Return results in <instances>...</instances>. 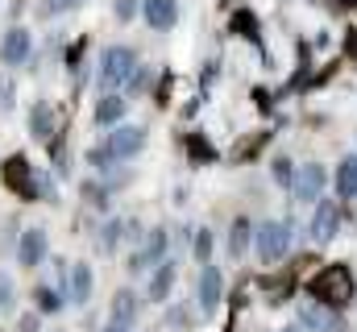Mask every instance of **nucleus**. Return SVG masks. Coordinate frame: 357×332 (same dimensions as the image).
<instances>
[{"instance_id": "1", "label": "nucleus", "mask_w": 357, "mask_h": 332, "mask_svg": "<svg viewBox=\"0 0 357 332\" xmlns=\"http://www.w3.org/2000/svg\"><path fill=\"white\" fill-rule=\"evenodd\" d=\"M307 291H312V299H316V303H328V308H345V303H349V299L357 295L354 270H349V266H341V262H333V266H324L320 274H312Z\"/></svg>"}, {"instance_id": "2", "label": "nucleus", "mask_w": 357, "mask_h": 332, "mask_svg": "<svg viewBox=\"0 0 357 332\" xmlns=\"http://www.w3.org/2000/svg\"><path fill=\"white\" fill-rule=\"evenodd\" d=\"M137 71V50L133 46H108L104 54H100V71H96V83H100V91H116V87H125V80Z\"/></svg>"}, {"instance_id": "3", "label": "nucleus", "mask_w": 357, "mask_h": 332, "mask_svg": "<svg viewBox=\"0 0 357 332\" xmlns=\"http://www.w3.org/2000/svg\"><path fill=\"white\" fill-rule=\"evenodd\" d=\"M250 253H258V262H266V266L282 262V257L291 253V225H287V220H262V225L254 229Z\"/></svg>"}, {"instance_id": "4", "label": "nucleus", "mask_w": 357, "mask_h": 332, "mask_svg": "<svg viewBox=\"0 0 357 332\" xmlns=\"http://www.w3.org/2000/svg\"><path fill=\"white\" fill-rule=\"evenodd\" d=\"M104 150H108L112 163H129V158H137L146 150V129L142 125H116V129H108Z\"/></svg>"}, {"instance_id": "5", "label": "nucleus", "mask_w": 357, "mask_h": 332, "mask_svg": "<svg viewBox=\"0 0 357 332\" xmlns=\"http://www.w3.org/2000/svg\"><path fill=\"white\" fill-rule=\"evenodd\" d=\"M167 249H171V241H167V229H150V233H146V241L133 249V257H129V270H133V274H142V270H154L158 262H167Z\"/></svg>"}, {"instance_id": "6", "label": "nucleus", "mask_w": 357, "mask_h": 332, "mask_svg": "<svg viewBox=\"0 0 357 332\" xmlns=\"http://www.w3.org/2000/svg\"><path fill=\"white\" fill-rule=\"evenodd\" d=\"M312 241L316 246H328L337 233H341V204L337 199H316L312 204Z\"/></svg>"}, {"instance_id": "7", "label": "nucleus", "mask_w": 357, "mask_h": 332, "mask_svg": "<svg viewBox=\"0 0 357 332\" xmlns=\"http://www.w3.org/2000/svg\"><path fill=\"white\" fill-rule=\"evenodd\" d=\"M324 183H328L324 163L299 166V170H295V199H299V204H316V199H324Z\"/></svg>"}, {"instance_id": "8", "label": "nucleus", "mask_w": 357, "mask_h": 332, "mask_svg": "<svg viewBox=\"0 0 357 332\" xmlns=\"http://www.w3.org/2000/svg\"><path fill=\"white\" fill-rule=\"evenodd\" d=\"M195 299H199V312H204V316H216V308H220V299H225V274H220L216 266H204V270H199Z\"/></svg>"}, {"instance_id": "9", "label": "nucleus", "mask_w": 357, "mask_h": 332, "mask_svg": "<svg viewBox=\"0 0 357 332\" xmlns=\"http://www.w3.org/2000/svg\"><path fill=\"white\" fill-rule=\"evenodd\" d=\"M29 54H33V38H29V29L13 25V29L4 33V42H0V63H4V67H25Z\"/></svg>"}, {"instance_id": "10", "label": "nucleus", "mask_w": 357, "mask_h": 332, "mask_svg": "<svg viewBox=\"0 0 357 332\" xmlns=\"http://www.w3.org/2000/svg\"><path fill=\"white\" fill-rule=\"evenodd\" d=\"M46 253H50V237H46V229H25V233H21V241H17V262H21L25 270L42 266Z\"/></svg>"}, {"instance_id": "11", "label": "nucleus", "mask_w": 357, "mask_h": 332, "mask_svg": "<svg viewBox=\"0 0 357 332\" xmlns=\"http://www.w3.org/2000/svg\"><path fill=\"white\" fill-rule=\"evenodd\" d=\"M125 112H129L125 96H116V91H104V96L96 100V108H91V121H96L100 129H116V125L125 121Z\"/></svg>"}, {"instance_id": "12", "label": "nucleus", "mask_w": 357, "mask_h": 332, "mask_svg": "<svg viewBox=\"0 0 357 332\" xmlns=\"http://www.w3.org/2000/svg\"><path fill=\"white\" fill-rule=\"evenodd\" d=\"M0 174H4V187H8V191H17V195H25V199H38V195H33V170H29V163H25L21 154H13Z\"/></svg>"}, {"instance_id": "13", "label": "nucleus", "mask_w": 357, "mask_h": 332, "mask_svg": "<svg viewBox=\"0 0 357 332\" xmlns=\"http://www.w3.org/2000/svg\"><path fill=\"white\" fill-rule=\"evenodd\" d=\"M142 17H146L150 29L167 33V29L178 25V0H142Z\"/></svg>"}, {"instance_id": "14", "label": "nucleus", "mask_w": 357, "mask_h": 332, "mask_svg": "<svg viewBox=\"0 0 357 332\" xmlns=\"http://www.w3.org/2000/svg\"><path fill=\"white\" fill-rule=\"evenodd\" d=\"M299 320L307 324L312 332H345V320L337 316V308H328V303H307L303 312H299Z\"/></svg>"}, {"instance_id": "15", "label": "nucleus", "mask_w": 357, "mask_h": 332, "mask_svg": "<svg viewBox=\"0 0 357 332\" xmlns=\"http://www.w3.org/2000/svg\"><path fill=\"white\" fill-rule=\"evenodd\" d=\"M137 312H142L137 291L121 287V291L112 295V316H108V324H125V329H133V324H137Z\"/></svg>"}, {"instance_id": "16", "label": "nucleus", "mask_w": 357, "mask_h": 332, "mask_svg": "<svg viewBox=\"0 0 357 332\" xmlns=\"http://www.w3.org/2000/svg\"><path fill=\"white\" fill-rule=\"evenodd\" d=\"M91 287H96L91 266H88V262H75V266H71V274H67V299L84 308V303L91 299Z\"/></svg>"}, {"instance_id": "17", "label": "nucleus", "mask_w": 357, "mask_h": 332, "mask_svg": "<svg viewBox=\"0 0 357 332\" xmlns=\"http://www.w3.org/2000/svg\"><path fill=\"white\" fill-rule=\"evenodd\" d=\"M175 278H178L175 262H171V257H167V262H158V266H154V274H150V291H146V295H150L154 303H167V299H171V291H175Z\"/></svg>"}, {"instance_id": "18", "label": "nucleus", "mask_w": 357, "mask_h": 332, "mask_svg": "<svg viewBox=\"0 0 357 332\" xmlns=\"http://www.w3.org/2000/svg\"><path fill=\"white\" fill-rule=\"evenodd\" d=\"M29 137H38V142H50L54 137V104L38 100L29 108Z\"/></svg>"}, {"instance_id": "19", "label": "nucleus", "mask_w": 357, "mask_h": 332, "mask_svg": "<svg viewBox=\"0 0 357 332\" xmlns=\"http://www.w3.org/2000/svg\"><path fill=\"white\" fill-rule=\"evenodd\" d=\"M254 246V225L250 216H233V229H229V257H245Z\"/></svg>"}, {"instance_id": "20", "label": "nucleus", "mask_w": 357, "mask_h": 332, "mask_svg": "<svg viewBox=\"0 0 357 332\" xmlns=\"http://www.w3.org/2000/svg\"><path fill=\"white\" fill-rule=\"evenodd\" d=\"M337 195L341 199H357V154L341 158V166H337Z\"/></svg>"}, {"instance_id": "21", "label": "nucleus", "mask_w": 357, "mask_h": 332, "mask_svg": "<svg viewBox=\"0 0 357 332\" xmlns=\"http://www.w3.org/2000/svg\"><path fill=\"white\" fill-rule=\"evenodd\" d=\"M121 237H125V220H121V216H112V220L104 225V233H100V249H104V253H112V249L121 246Z\"/></svg>"}, {"instance_id": "22", "label": "nucleus", "mask_w": 357, "mask_h": 332, "mask_svg": "<svg viewBox=\"0 0 357 332\" xmlns=\"http://www.w3.org/2000/svg\"><path fill=\"white\" fill-rule=\"evenodd\" d=\"M270 174H274V183H278V187H287V191L295 187V163H291L287 154H278V158H274V166H270Z\"/></svg>"}, {"instance_id": "23", "label": "nucleus", "mask_w": 357, "mask_h": 332, "mask_svg": "<svg viewBox=\"0 0 357 332\" xmlns=\"http://www.w3.org/2000/svg\"><path fill=\"white\" fill-rule=\"evenodd\" d=\"M187 154H191L195 163H216L212 142H208V137H199V133H191V137H187Z\"/></svg>"}, {"instance_id": "24", "label": "nucleus", "mask_w": 357, "mask_h": 332, "mask_svg": "<svg viewBox=\"0 0 357 332\" xmlns=\"http://www.w3.org/2000/svg\"><path fill=\"white\" fill-rule=\"evenodd\" d=\"M233 33H245L250 42H262V38H258V21H254V13H245V8L233 13Z\"/></svg>"}, {"instance_id": "25", "label": "nucleus", "mask_w": 357, "mask_h": 332, "mask_svg": "<svg viewBox=\"0 0 357 332\" xmlns=\"http://www.w3.org/2000/svg\"><path fill=\"white\" fill-rule=\"evenodd\" d=\"M33 303H38L42 312H59V308L67 303V295H63V291H50V287H38V291H33Z\"/></svg>"}, {"instance_id": "26", "label": "nucleus", "mask_w": 357, "mask_h": 332, "mask_svg": "<svg viewBox=\"0 0 357 332\" xmlns=\"http://www.w3.org/2000/svg\"><path fill=\"white\" fill-rule=\"evenodd\" d=\"M212 246H216V237H212V229H199V233H195V253H191V257L208 266V262H212Z\"/></svg>"}, {"instance_id": "27", "label": "nucleus", "mask_w": 357, "mask_h": 332, "mask_svg": "<svg viewBox=\"0 0 357 332\" xmlns=\"http://www.w3.org/2000/svg\"><path fill=\"white\" fill-rule=\"evenodd\" d=\"M142 91H150V71H146V67H137V71L125 80V96H142Z\"/></svg>"}, {"instance_id": "28", "label": "nucleus", "mask_w": 357, "mask_h": 332, "mask_svg": "<svg viewBox=\"0 0 357 332\" xmlns=\"http://www.w3.org/2000/svg\"><path fill=\"white\" fill-rule=\"evenodd\" d=\"M187 316H191V303H175V308L167 312V324H171V329H187V324H191Z\"/></svg>"}, {"instance_id": "29", "label": "nucleus", "mask_w": 357, "mask_h": 332, "mask_svg": "<svg viewBox=\"0 0 357 332\" xmlns=\"http://www.w3.org/2000/svg\"><path fill=\"white\" fill-rule=\"evenodd\" d=\"M142 8V0H116V21H133Z\"/></svg>"}, {"instance_id": "30", "label": "nucleus", "mask_w": 357, "mask_h": 332, "mask_svg": "<svg viewBox=\"0 0 357 332\" xmlns=\"http://www.w3.org/2000/svg\"><path fill=\"white\" fill-rule=\"evenodd\" d=\"M8 308H13V278L0 274V312H8Z\"/></svg>"}, {"instance_id": "31", "label": "nucleus", "mask_w": 357, "mask_h": 332, "mask_svg": "<svg viewBox=\"0 0 357 332\" xmlns=\"http://www.w3.org/2000/svg\"><path fill=\"white\" fill-rule=\"evenodd\" d=\"M13 100H17V91H13V83H8V80H0V108L8 112V108H13Z\"/></svg>"}, {"instance_id": "32", "label": "nucleus", "mask_w": 357, "mask_h": 332, "mask_svg": "<svg viewBox=\"0 0 357 332\" xmlns=\"http://www.w3.org/2000/svg\"><path fill=\"white\" fill-rule=\"evenodd\" d=\"M75 8V0H46V13H67Z\"/></svg>"}, {"instance_id": "33", "label": "nucleus", "mask_w": 357, "mask_h": 332, "mask_svg": "<svg viewBox=\"0 0 357 332\" xmlns=\"http://www.w3.org/2000/svg\"><path fill=\"white\" fill-rule=\"evenodd\" d=\"M17 332H38V316H21V324H17Z\"/></svg>"}, {"instance_id": "34", "label": "nucleus", "mask_w": 357, "mask_h": 332, "mask_svg": "<svg viewBox=\"0 0 357 332\" xmlns=\"http://www.w3.org/2000/svg\"><path fill=\"white\" fill-rule=\"evenodd\" d=\"M349 54L357 59V29H349Z\"/></svg>"}, {"instance_id": "35", "label": "nucleus", "mask_w": 357, "mask_h": 332, "mask_svg": "<svg viewBox=\"0 0 357 332\" xmlns=\"http://www.w3.org/2000/svg\"><path fill=\"white\" fill-rule=\"evenodd\" d=\"M104 332H133V329H125V324H108Z\"/></svg>"}, {"instance_id": "36", "label": "nucleus", "mask_w": 357, "mask_h": 332, "mask_svg": "<svg viewBox=\"0 0 357 332\" xmlns=\"http://www.w3.org/2000/svg\"><path fill=\"white\" fill-rule=\"evenodd\" d=\"M282 332H303V329H282Z\"/></svg>"}, {"instance_id": "37", "label": "nucleus", "mask_w": 357, "mask_h": 332, "mask_svg": "<svg viewBox=\"0 0 357 332\" xmlns=\"http://www.w3.org/2000/svg\"><path fill=\"white\" fill-rule=\"evenodd\" d=\"M75 4H84V0H75Z\"/></svg>"}, {"instance_id": "38", "label": "nucleus", "mask_w": 357, "mask_h": 332, "mask_svg": "<svg viewBox=\"0 0 357 332\" xmlns=\"http://www.w3.org/2000/svg\"><path fill=\"white\" fill-rule=\"evenodd\" d=\"M59 332H63V329H59Z\"/></svg>"}]
</instances>
